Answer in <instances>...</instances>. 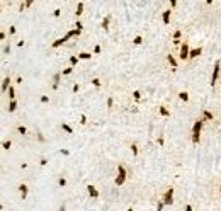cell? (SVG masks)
<instances>
[{"label":"cell","instance_id":"cell-1","mask_svg":"<svg viewBox=\"0 0 221 211\" xmlns=\"http://www.w3.org/2000/svg\"><path fill=\"white\" fill-rule=\"evenodd\" d=\"M204 119H197L192 126V143H199V136H201V129H203Z\"/></svg>","mask_w":221,"mask_h":211},{"label":"cell","instance_id":"cell-2","mask_svg":"<svg viewBox=\"0 0 221 211\" xmlns=\"http://www.w3.org/2000/svg\"><path fill=\"white\" fill-rule=\"evenodd\" d=\"M128 177V172H126L124 165H118V177H116V186H122Z\"/></svg>","mask_w":221,"mask_h":211},{"label":"cell","instance_id":"cell-3","mask_svg":"<svg viewBox=\"0 0 221 211\" xmlns=\"http://www.w3.org/2000/svg\"><path fill=\"white\" fill-rule=\"evenodd\" d=\"M219 72H221V65H219V62H216L214 63V68H213V77H211V87H214V84L218 82Z\"/></svg>","mask_w":221,"mask_h":211},{"label":"cell","instance_id":"cell-4","mask_svg":"<svg viewBox=\"0 0 221 211\" xmlns=\"http://www.w3.org/2000/svg\"><path fill=\"white\" fill-rule=\"evenodd\" d=\"M162 201H163L165 204H172V203H173V189H172V187L165 191V194H163V199H162Z\"/></svg>","mask_w":221,"mask_h":211},{"label":"cell","instance_id":"cell-5","mask_svg":"<svg viewBox=\"0 0 221 211\" xmlns=\"http://www.w3.org/2000/svg\"><path fill=\"white\" fill-rule=\"evenodd\" d=\"M189 55H191V48H189V44L187 43H182V46H180V58L182 60H187Z\"/></svg>","mask_w":221,"mask_h":211},{"label":"cell","instance_id":"cell-6","mask_svg":"<svg viewBox=\"0 0 221 211\" xmlns=\"http://www.w3.org/2000/svg\"><path fill=\"white\" fill-rule=\"evenodd\" d=\"M68 39H70V38H68V34H65V36H63V38H60V39H56L55 43L51 44V48H58V46H61V44H65V43H66V41H68Z\"/></svg>","mask_w":221,"mask_h":211},{"label":"cell","instance_id":"cell-7","mask_svg":"<svg viewBox=\"0 0 221 211\" xmlns=\"http://www.w3.org/2000/svg\"><path fill=\"white\" fill-rule=\"evenodd\" d=\"M60 78H61V73H55V75H53V90H56V89H58Z\"/></svg>","mask_w":221,"mask_h":211},{"label":"cell","instance_id":"cell-8","mask_svg":"<svg viewBox=\"0 0 221 211\" xmlns=\"http://www.w3.org/2000/svg\"><path fill=\"white\" fill-rule=\"evenodd\" d=\"M87 191H88V196H90V197H94V199H95V197H99V191H97L94 186H88Z\"/></svg>","mask_w":221,"mask_h":211},{"label":"cell","instance_id":"cell-9","mask_svg":"<svg viewBox=\"0 0 221 211\" xmlns=\"http://www.w3.org/2000/svg\"><path fill=\"white\" fill-rule=\"evenodd\" d=\"M170 14H172V10H170V9L163 10V15H162V21H163V24H169V22H170Z\"/></svg>","mask_w":221,"mask_h":211},{"label":"cell","instance_id":"cell-10","mask_svg":"<svg viewBox=\"0 0 221 211\" xmlns=\"http://www.w3.org/2000/svg\"><path fill=\"white\" fill-rule=\"evenodd\" d=\"M19 193H21L22 199H26V196H27V186L26 184H21V186H19Z\"/></svg>","mask_w":221,"mask_h":211},{"label":"cell","instance_id":"cell-11","mask_svg":"<svg viewBox=\"0 0 221 211\" xmlns=\"http://www.w3.org/2000/svg\"><path fill=\"white\" fill-rule=\"evenodd\" d=\"M7 89H10V78H9V77H5L4 80H2V92H5Z\"/></svg>","mask_w":221,"mask_h":211},{"label":"cell","instance_id":"cell-12","mask_svg":"<svg viewBox=\"0 0 221 211\" xmlns=\"http://www.w3.org/2000/svg\"><path fill=\"white\" fill-rule=\"evenodd\" d=\"M201 53H203V50H201V48H194V50H191V55H189V58H197Z\"/></svg>","mask_w":221,"mask_h":211},{"label":"cell","instance_id":"cell-13","mask_svg":"<svg viewBox=\"0 0 221 211\" xmlns=\"http://www.w3.org/2000/svg\"><path fill=\"white\" fill-rule=\"evenodd\" d=\"M83 2H78V5H77V10H75V14H77V17H78V15H82V14H83Z\"/></svg>","mask_w":221,"mask_h":211},{"label":"cell","instance_id":"cell-14","mask_svg":"<svg viewBox=\"0 0 221 211\" xmlns=\"http://www.w3.org/2000/svg\"><path fill=\"white\" fill-rule=\"evenodd\" d=\"M167 60H169V63H170V66H172V68H177V60L173 58L172 55H167Z\"/></svg>","mask_w":221,"mask_h":211},{"label":"cell","instance_id":"cell-15","mask_svg":"<svg viewBox=\"0 0 221 211\" xmlns=\"http://www.w3.org/2000/svg\"><path fill=\"white\" fill-rule=\"evenodd\" d=\"M61 129H63V131H66L68 135H72V133H73V129H72V126H70V124H66V123H61Z\"/></svg>","mask_w":221,"mask_h":211},{"label":"cell","instance_id":"cell-16","mask_svg":"<svg viewBox=\"0 0 221 211\" xmlns=\"http://www.w3.org/2000/svg\"><path fill=\"white\" fill-rule=\"evenodd\" d=\"M80 33H82L80 29H72V31H68L66 34H68V38H75V36H80Z\"/></svg>","mask_w":221,"mask_h":211},{"label":"cell","instance_id":"cell-17","mask_svg":"<svg viewBox=\"0 0 221 211\" xmlns=\"http://www.w3.org/2000/svg\"><path fill=\"white\" fill-rule=\"evenodd\" d=\"M109 21H110V15H106V17H104V21H102V27L104 29H109Z\"/></svg>","mask_w":221,"mask_h":211},{"label":"cell","instance_id":"cell-18","mask_svg":"<svg viewBox=\"0 0 221 211\" xmlns=\"http://www.w3.org/2000/svg\"><path fill=\"white\" fill-rule=\"evenodd\" d=\"M15 109H17V102H15V99H14V101H10V104H9V113H14Z\"/></svg>","mask_w":221,"mask_h":211},{"label":"cell","instance_id":"cell-19","mask_svg":"<svg viewBox=\"0 0 221 211\" xmlns=\"http://www.w3.org/2000/svg\"><path fill=\"white\" fill-rule=\"evenodd\" d=\"M158 111H160V114H162V116H170L169 109H165L163 106H160V107H158Z\"/></svg>","mask_w":221,"mask_h":211},{"label":"cell","instance_id":"cell-20","mask_svg":"<svg viewBox=\"0 0 221 211\" xmlns=\"http://www.w3.org/2000/svg\"><path fill=\"white\" fill-rule=\"evenodd\" d=\"M203 116H204V119L213 121V113H209V111H203Z\"/></svg>","mask_w":221,"mask_h":211},{"label":"cell","instance_id":"cell-21","mask_svg":"<svg viewBox=\"0 0 221 211\" xmlns=\"http://www.w3.org/2000/svg\"><path fill=\"white\" fill-rule=\"evenodd\" d=\"M78 60H80V58H78V56H70V65L72 66H75V65H77V63H78Z\"/></svg>","mask_w":221,"mask_h":211},{"label":"cell","instance_id":"cell-22","mask_svg":"<svg viewBox=\"0 0 221 211\" xmlns=\"http://www.w3.org/2000/svg\"><path fill=\"white\" fill-rule=\"evenodd\" d=\"M179 97H180L182 101H185V102L189 101V94H187V92H179Z\"/></svg>","mask_w":221,"mask_h":211},{"label":"cell","instance_id":"cell-23","mask_svg":"<svg viewBox=\"0 0 221 211\" xmlns=\"http://www.w3.org/2000/svg\"><path fill=\"white\" fill-rule=\"evenodd\" d=\"M58 186H60V187H65V186H66V179H65V177H60V179H58Z\"/></svg>","mask_w":221,"mask_h":211},{"label":"cell","instance_id":"cell-24","mask_svg":"<svg viewBox=\"0 0 221 211\" xmlns=\"http://www.w3.org/2000/svg\"><path fill=\"white\" fill-rule=\"evenodd\" d=\"M78 58H80V60H88V58H90V53H80Z\"/></svg>","mask_w":221,"mask_h":211},{"label":"cell","instance_id":"cell-25","mask_svg":"<svg viewBox=\"0 0 221 211\" xmlns=\"http://www.w3.org/2000/svg\"><path fill=\"white\" fill-rule=\"evenodd\" d=\"M9 97H10L12 101H14V97H15V90H14V87H12V85H10V89H9Z\"/></svg>","mask_w":221,"mask_h":211},{"label":"cell","instance_id":"cell-26","mask_svg":"<svg viewBox=\"0 0 221 211\" xmlns=\"http://www.w3.org/2000/svg\"><path fill=\"white\" fill-rule=\"evenodd\" d=\"M180 36H182V31H175V33H173V41H179Z\"/></svg>","mask_w":221,"mask_h":211},{"label":"cell","instance_id":"cell-27","mask_svg":"<svg viewBox=\"0 0 221 211\" xmlns=\"http://www.w3.org/2000/svg\"><path fill=\"white\" fill-rule=\"evenodd\" d=\"M133 97L136 99V101H140V99H141V92L140 90H134V92H133Z\"/></svg>","mask_w":221,"mask_h":211},{"label":"cell","instance_id":"cell-28","mask_svg":"<svg viewBox=\"0 0 221 211\" xmlns=\"http://www.w3.org/2000/svg\"><path fill=\"white\" fill-rule=\"evenodd\" d=\"M133 43H134V44H141V43H143V38H141V36H136L134 39H133Z\"/></svg>","mask_w":221,"mask_h":211},{"label":"cell","instance_id":"cell-29","mask_svg":"<svg viewBox=\"0 0 221 211\" xmlns=\"http://www.w3.org/2000/svg\"><path fill=\"white\" fill-rule=\"evenodd\" d=\"M72 72H73V66H68V68L63 70V75H70Z\"/></svg>","mask_w":221,"mask_h":211},{"label":"cell","instance_id":"cell-30","mask_svg":"<svg viewBox=\"0 0 221 211\" xmlns=\"http://www.w3.org/2000/svg\"><path fill=\"white\" fill-rule=\"evenodd\" d=\"M17 131L21 133V135H26V133H27V129L24 126H17Z\"/></svg>","mask_w":221,"mask_h":211},{"label":"cell","instance_id":"cell-31","mask_svg":"<svg viewBox=\"0 0 221 211\" xmlns=\"http://www.w3.org/2000/svg\"><path fill=\"white\" fill-rule=\"evenodd\" d=\"M112 106H114V99L109 97V99H107V107H112Z\"/></svg>","mask_w":221,"mask_h":211},{"label":"cell","instance_id":"cell-32","mask_svg":"<svg viewBox=\"0 0 221 211\" xmlns=\"http://www.w3.org/2000/svg\"><path fill=\"white\" fill-rule=\"evenodd\" d=\"M2 146H4V148H5V150H9V148H10V146H12L10 140H9V141H4V145H2Z\"/></svg>","mask_w":221,"mask_h":211},{"label":"cell","instance_id":"cell-33","mask_svg":"<svg viewBox=\"0 0 221 211\" xmlns=\"http://www.w3.org/2000/svg\"><path fill=\"white\" fill-rule=\"evenodd\" d=\"M41 102H43V104H48V102H49V97H48V95H43V97H41Z\"/></svg>","mask_w":221,"mask_h":211},{"label":"cell","instance_id":"cell-34","mask_svg":"<svg viewBox=\"0 0 221 211\" xmlns=\"http://www.w3.org/2000/svg\"><path fill=\"white\" fill-rule=\"evenodd\" d=\"M131 152L134 153V155H138V146L134 145V143H133V145H131Z\"/></svg>","mask_w":221,"mask_h":211},{"label":"cell","instance_id":"cell-35","mask_svg":"<svg viewBox=\"0 0 221 211\" xmlns=\"http://www.w3.org/2000/svg\"><path fill=\"white\" fill-rule=\"evenodd\" d=\"M163 206H165V203H163V201H160L158 206H157V211H162V209H163Z\"/></svg>","mask_w":221,"mask_h":211},{"label":"cell","instance_id":"cell-36","mask_svg":"<svg viewBox=\"0 0 221 211\" xmlns=\"http://www.w3.org/2000/svg\"><path fill=\"white\" fill-rule=\"evenodd\" d=\"M92 84L95 85V87H100V80H99V78H94V80H92Z\"/></svg>","mask_w":221,"mask_h":211},{"label":"cell","instance_id":"cell-37","mask_svg":"<svg viewBox=\"0 0 221 211\" xmlns=\"http://www.w3.org/2000/svg\"><path fill=\"white\" fill-rule=\"evenodd\" d=\"M80 123H82V124L87 123V116H85V114H82V116H80Z\"/></svg>","mask_w":221,"mask_h":211},{"label":"cell","instance_id":"cell-38","mask_svg":"<svg viewBox=\"0 0 221 211\" xmlns=\"http://www.w3.org/2000/svg\"><path fill=\"white\" fill-rule=\"evenodd\" d=\"M60 14H61V10H60V9H56V10L53 12V15H55V17H60Z\"/></svg>","mask_w":221,"mask_h":211},{"label":"cell","instance_id":"cell-39","mask_svg":"<svg viewBox=\"0 0 221 211\" xmlns=\"http://www.w3.org/2000/svg\"><path fill=\"white\" fill-rule=\"evenodd\" d=\"M78 90H80V85H78V84H75V85H73V92H75V94H77Z\"/></svg>","mask_w":221,"mask_h":211},{"label":"cell","instance_id":"cell-40","mask_svg":"<svg viewBox=\"0 0 221 211\" xmlns=\"http://www.w3.org/2000/svg\"><path fill=\"white\" fill-rule=\"evenodd\" d=\"M24 5H26V9L31 7V5H33V0H27V2H24Z\"/></svg>","mask_w":221,"mask_h":211},{"label":"cell","instance_id":"cell-41","mask_svg":"<svg viewBox=\"0 0 221 211\" xmlns=\"http://www.w3.org/2000/svg\"><path fill=\"white\" fill-rule=\"evenodd\" d=\"M75 26H77V29H80V31H82V27H83V26H82V22H80V21H77V24H75Z\"/></svg>","mask_w":221,"mask_h":211},{"label":"cell","instance_id":"cell-42","mask_svg":"<svg viewBox=\"0 0 221 211\" xmlns=\"http://www.w3.org/2000/svg\"><path fill=\"white\" fill-rule=\"evenodd\" d=\"M175 5H177V0H170V7H175Z\"/></svg>","mask_w":221,"mask_h":211},{"label":"cell","instance_id":"cell-43","mask_svg":"<svg viewBox=\"0 0 221 211\" xmlns=\"http://www.w3.org/2000/svg\"><path fill=\"white\" fill-rule=\"evenodd\" d=\"M94 53H100V46H99V44H97V46L94 48Z\"/></svg>","mask_w":221,"mask_h":211},{"label":"cell","instance_id":"cell-44","mask_svg":"<svg viewBox=\"0 0 221 211\" xmlns=\"http://www.w3.org/2000/svg\"><path fill=\"white\" fill-rule=\"evenodd\" d=\"M39 164H41V165H46V164H48V160H46V158H41Z\"/></svg>","mask_w":221,"mask_h":211},{"label":"cell","instance_id":"cell-45","mask_svg":"<svg viewBox=\"0 0 221 211\" xmlns=\"http://www.w3.org/2000/svg\"><path fill=\"white\" fill-rule=\"evenodd\" d=\"M4 53H10V46H5L4 48Z\"/></svg>","mask_w":221,"mask_h":211},{"label":"cell","instance_id":"cell-46","mask_svg":"<svg viewBox=\"0 0 221 211\" xmlns=\"http://www.w3.org/2000/svg\"><path fill=\"white\" fill-rule=\"evenodd\" d=\"M185 211H192V206H191V204H185Z\"/></svg>","mask_w":221,"mask_h":211},{"label":"cell","instance_id":"cell-47","mask_svg":"<svg viewBox=\"0 0 221 211\" xmlns=\"http://www.w3.org/2000/svg\"><path fill=\"white\" fill-rule=\"evenodd\" d=\"M58 211H66V208H65V204H61V206H60V209Z\"/></svg>","mask_w":221,"mask_h":211},{"label":"cell","instance_id":"cell-48","mask_svg":"<svg viewBox=\"0 0 221 211\" xmlns=\"http://www.w3.org/2000/svg\"><path fill=\"white\" fill-rule=\"evenodd\" d=\"M128 211H134V209H133V208H128Z\"/></svg>","mask_w":221,"mask_h":211},{"label":"cell","instance_id":"cell-49","mask_svg":"<svg viewBox=\"0 0 221 211\" xmlns=\"http://www.w3.org/2000/svg\"><path fill=\"white\" fill-rule=\"evenodd\" d=\"M219 194H221V184H219Z\"/></svg>","mask_w":221,"mask_h":211}]
</instances>
